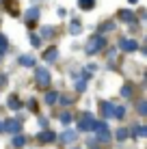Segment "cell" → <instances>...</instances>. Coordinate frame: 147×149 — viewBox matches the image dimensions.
I'll return each instance as SVG.
<instances>
[{
	"mask_svg": "<svg viewBox=\"0 0 147 149\" xmlns=\"http://www.w3.org/2000/svg\"><path fill=\"white\" fill-rule=\"evenodd\" d=\"M37 15H39V11H37V9H30V11H28V15H26V22H35V19H37Z\"/></svg>",
	"mask_w": 147,
	"mask_h": 149,
	"instance_id": "1",
	"label": "cell"
},
{
	"mask_svg": "<svg viewBox=\"0 0 147 149\" xmlns=\"http://www.w3.org/2000/svg\"><path fill=\"white\" fill-rule=\"evenodd\" d=\"M78 4H80L82 9H91V7L95 4V0H78Z\"/></svg>",
	"mask_w": 147,
	"mask_h": 149,
	"instance_id": "2",
	"label": "cell"
},
{
	"mask_svg": "<svg viewBox=\"0 0 147 149\" xmlns=\"http://www.w3.org/2000/svg\"><path fill=\"white\" fill-rule=\"evenodd\" d=\"M121 45H123V50H134V41H128V39H123V41H121Z\"/></svg>",
	"mask_w": 147,
	"mask_h": 149,
	"instance_id": "3",
	"label": "cell"
},
{
	"mask_svg": "<svg viewBox=\"0 0 147 149\" xmlns=\"http://www.w3.org/2000/svg\"><path fill=\"white\" fill-rule=\"evenodd\" d=\"M130 2H136V0H130Z\"/></svg>",
	"mask_w": 147,
	"mask_h": 149,
	"instance_id": "4",
	"label": "cell"
}]
</instances>
